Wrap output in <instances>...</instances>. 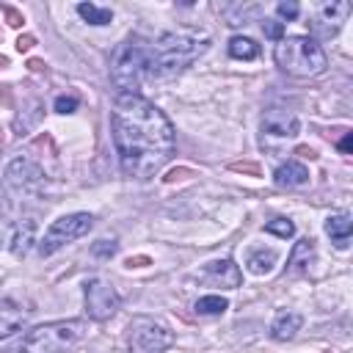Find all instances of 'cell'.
Wrapping results in <instances>:
<instances>
[{"label":"cell","instance_id":"obj_10","mask_svg":"<svg viewBox=\"0 0 353 353\" xmlns=\"http://www.w3.org/2000/svg\"><path fill=\"white\" fill-rule=\"evenodd\" d=\"M301 132V119L290 108H268L262 113V141H292Z\"/></svg>","mask_w":353,"mask_h":353},{"label":"cell","instance_id":"obj_2","mask_svg":"<svg viewBox=\"0 0 353 353\" xmlns=\"http://www.w3.org/2000/svg\"><path fill=\"white\" fill-rule=\"evenodd\" d=\"M210 47V36L193 33V30H168L154 44H149V66L146 77L165 80L179 72H185L199 55H204Z\"/></svg>","mask_w":353,"mask_h":353},{"label":"cell","instance_id":"obj_26","mask_svg":"<svg viewBox=\"0 0 353 353\" xmlns=\"http://www.w3.org/2000/svg\"><path fill=\"white\" fill-rule=\"evenodd\" d=\"M276 14H279L281 19H287V22H292V19H298V17H301V6H298V3H292V0L279 3V6H276Z\"/></svg>","mask_w":353,"mask_h":353},{"label":"cell","instance_id":"obj_16","mask_svg":"<svg viewBox=\"0 0 353 353\" xmlns=\"http://www.w3.org/2000/svg\"><path fill=\"white\" fill-rule=\"evenodd\" d=\"M25 323V309L14 301H6L0 298V339L11 336L14 331H19Z\"/></svg>","mask_w":353,"mask_h":353},{"label":"cell","instance_id":"obj_18","mask_svg":"<svg viewBox=\"0 0 353 353\" xmlns=\"http://www.w3.org/2000/svg\"><path fill=\"white\" fill-rule=\"evenodd\" d=\"M312 256H314V240L312 237H303L295 243L290 259H287V270L290 273H306L309 265H312Z\"/></svg>","mask_w":353,"mask_h":353},{"label":"cell","instance_id":"obj_1","mask_svg":"<svg viewBox=\"0 0 353 353\" xmlns=\"http://www.w3.org/2000/svg\"><path fill=\"white\" fill-rule=\"evenodd\" d=\"M113 146L119 165L132 179L154 176L174 154V124L141 94H119L110 113Z\"/></svg>","mask_w":353,"mask_h":353},{"label":"cell","instance_id":"obj_31","mask_svg":"<svg viewBox=\"0 0 353 353\" xmlns=\"http://www.w3.org/2000/svg\"><path fill=\"white\" fill-rule=\"evenodd\" d=\"M232 171H248V174H259L256 163H232Z\"/></svg>","mask_w":353,"mask_h":353},{"label":"cell","instance_id":"obj_4","mask_svg":"<svg viewBox=\"0 0 353 353\" xmlns=\"http://www.w3.org/2000/svg\"><path fill=\"white\" fill-rule=\"evenodd\" d=\"M85 334L83 320H55L25 334L19 353H69Z\"/></svg>","mask_w":353,"mask_h":353},{"label":"cell","instance_id":"obj_6","mask_svg":"<svg viewBox=\"0 0 353 353\" xmlns=\"http://www.w3.org/2000/svg\"><path fill=\"white\" fill-rule=\"evenodd\" d=\"M127 345L130 353H163L174 345V331L154 317H132L127 325Z\"/></svg>","mask_w":353,"mask_h":353},{"label":"cell","instance_id":"obj_29","mask_svg":"<svg viewBox=\"0 0 353 353\" xmlns=\"http://www.w3.org/2000/svg\"><path fill=\"white\" fill-rule=\"evenodd\" d=\"M336 149H339L342 154H350V149H353V132H345V138L336 143Z\"/></svg>","mask_w":353,"mask_h":353},{"label":"cell","instance_id":"obj_20","mask_svg":"<svg viewBox=\"0 0 353 353\" xmlns=\"http://www.w3.org/2000/svg\"><path fill=\"white\" fill-rule=\"evenodd\" d=\"M229 55L237 61H254L259 55V44L251 36H232L229 39Z\"/></svg>","mask_w":353,"mask_h":353},{"label":"cell","instance_id":"obj_5","mask_svg":"<svg viewBox=\"0 0 353 353\" xmlns=\"http://www.w3.org/2000/svg\"><path fill=\"white\" fill-rule=\"evenodd\" d=\"M146 66H149V44L130 39L124 41L110 63V80L119 88V94H138L143 77H146Z\"/></svg>","mask_w":353,"mask_h":353},{"label":"cell","instance_id":"obj_23","mask_svg":"<svg viewBox=\"0 0 353 353\" xmlns=\"http://www.w3.org/2000/svg\"><path fill=\"white\" fill-rule=\"evenodd\" d=\"M265 232H268V234H276V237H281V240H287V237L295 234V223H292L290 218H273V221L265 223Z\"/></svg>","mask_w":353,"mask_h":353},{"label":"cell","instance_id":"obj_22","mask_svg":"<svg viewBox=\"0 0 353 353\" xmlns=\"http://www.w3.org/2000/svg\"><path fill=\"white\" fill-rule=\"evenodd\" d=\"M196 314H204V317H218V314H223L226 309H229V301L223 298V295H201L199 301H196Z\"/></svg>","mask_w":353,"mask_h":353},{"label":"cell","instance_id":"obj_19","mask_svg":"<svg viewBox=\"0 0 353 353\" xmlns=\"http://www.w3.org/2000/svg\"><path fill=\"white\" fill-rule=\"evenodd\" d=\"M276 262H279V254L273 251V248H256V251H251L248 254V270L251 273H256V276H265V273H270L273 268H276Z\"/></svg>","mask_w":353,"mask_h":353},{"label":"cell","instance_id":"obj_34","mask_svg":"<svg viewBox=\"0 0 353 353\" xmlns=\"http://www.w3.org/2000/svg\"><path fill=\"white\" fill-rule=\"evenodd\" d=\"M6 63H8V61H6V55H0V66H6Z\"/></svg>","mask_w":353,"mask_h":353},{"label":"cell","instance_id":"obj_21","mask_svg":"<svg viewBox=\"0 0 353 353\" xmlns=\"http://www.w3.org/2000/svg\"><path fill=\"white\" fill-rule=\"evenodd\" d=\"M77 14L88 25H110V19H113V11L105 6H97V3H77Z\"/></svg>","mask_w":353,"mask_h":353},{"label":"cell","instance_id":"obj_27","mask_svg":"<svg viewBox=\"0 0 353 353\" xmlns=\"http://www.w3.org/2000/svg\"><path fill=\"white\" fill-rule=\"evenodd\" d=\"M262 30H265V36L268 39H284V22H279V19H265L262 22Z\"/></svg>","mask_w":353,"mask_h":353},{"label":"cell","instance_id":"obj_30","mask_svg":"<svg viewBox=\"0 0 353 353\" xmlns=\"http://www.w3.org/2000/svg\"><path fill=\"white\" fill-rule=\"evenodd\" d=\"M33 44H36L33 36H19V39H17V50H19V52H28Z\"/></svg>","mask_w":353,"mask_h":353},{"label":"cell","instance_id":"obj_25","mask_svg":"<svg viewBox=\"0 0 353 353\" xmlns=\"http://www.w3.org/2000/svg\"><path fill=\"white\" fill-rule=\"evenodd\" d=\"M77 97H72V94H61V97H55V102H52V108L58 110V113H74L77 110Z\"/></svg>","mask_w":353,"mask_h":353},{"label":"cell","instance_id":"obj_17","mask_svg":"<svg viewBox=\"0 0 353 353\" xmlns=\"http://www.w3.org/2000/svg\"><path fill=\"white\" fill-rule=\"evenodd\" d=\"M325 234L339 245L345 248L350 243V234H353V221L347 212H336V215H328L325 218Z\"/></svg>","mask_w":353,"mask_h":353},{"label":"cell","instance_id":"obj_9","mask_svg":"<svg viewBox=\"0 0 353 353\" xmlns=\"http://www.w3.org/2000/svg\"><path fill=\"white\" fill-rule=\"evenodd\" d=\"M350 11H353V6H350L347 0H331V3L317 6L314 17H312V33H314L312 39L317 41V39H331V36H336L339 28L347 22Z\"/></svg>","mask_w":353,"mask_h":353},{"label":"cell","instance_id":"obj_28","mask_svg":"<svg viewBox=\"0 0 353 353\" xmlns=\"http://www.w3.org/2000/svg\"><path fill=\"white\" fill-rule=\"evenodd\" d=\"M3 14H6V19H8V25H11V28H19V25L25 22V17H22L17 8H3Z\"/></svg>","mask_w":353,"mask_h":353},{"label":"cell","instance_id":"obj_7","mask_svg":"<svg viewBox=\"0 0 353 353\" xmlns=\"http://www.w3.org/2000/svg\"><path fill=\"white\" fill-rule=\"evenodd\" d=\"M94 229V215L88 212H69L61 215L58 221H52L44 232V237L39 240V254L41 256H52L58 248H63L66 243L80 240L83 234H88Z\"/></svg>","mask_w":353,"mask_h":353},{"label":"cell","instance_id":"obj_14","mask_svg":"<svg viewBox=\"0 0 353 353\" xmlns=\"http://www.w3.org/2000/svg\"><path fill=\"white\" fill-rule=\"evenodd\" d=\"M36 221L33 218H25V221H19L17 226H14V232H11V243H8V248H11V254L14 256H25L30 248H33V243H36Z\"/></svg>","mask_w":353,"mask_h":353},{"label":"cell","instance_id":"obj_32","mask_svg":"<svg viewBox=\"0 0 353 353\" xmlns=\"http://www.w3.org/2000/svg\"><path fill=\"white\" fill-rule=\"evenodd\" d=\"M143 265H149V256H130L127 259V268H143Z\"/></svg>","mask_w":353,"mask_h":353},{"label":"cell","instance_id":"obj_12","mask_svg":"<svg viewBox=\"0 0 353 353\" xmlns=\"http://www.w3.org/2000/svg\"><path fill=\"white\" fill-rule=\"evenodd\" d=\"M201 279H207V281H212V284H221V287H226V290H234V287H240L243 273H240V268H237L232 259H212V262L204 265Z\"/></svg>","mask_w":353,"mask_h":353},{"label":"cell","instance_id":"obj_24","mask_svg":"<svg viewBox=\"0 0 353 353\" xmlns=\"http://www.w3.org/2000/svg\"><path fill=\"white\" fill-rule=\"evenodd\" d=\"M116 240H97L94 245H91V254L94 256H99V259H110L113 254H116Z\"/></svg>","mask_w":353,"mask_h":353},{"label":"cell","instance_id":"obj_8","mask_svg":"<svg viewBox=\"0 0 353 353\" xmlns=\"http://www.w3.org/2000/svg\"><path fill=\"white\" fill-rule=\"evenodd\" d=\"M83 298H85V314L97 323L110 320L121 306V298H119L116 287L105 279H88L85 287H83Z\"/></svg>","mask_w":353,"mask_h":353},{"label":"cell","instance_id":"obj_11","mask_svg":"<svg viewBox=\"0 0 353 353\" xmlns=\"http://www.w3.org/2000/svg\"><path fill=\"white\" fill-rule=\"evenodd\" d=\"M6 176H8V185L17 188L19 193H39L44 185H47V174L41 165L25 160V157H17L8 168H6Z\"/></svg>","mask_w":353,"mask_h":353},{"label":"cell","instance_id":"obj_13","mask_svg":"<svg viewBox=\"0 0 353 353\" xmlns=\"http://www.w3.org/2000/svg\"><path fill=\"white\" fill-rule=\"evenodd\" d=\"M309 176H312L309 168L303 163H298V160H287L273 171V182L279 188H301V185L309 182Z\"/></svg>","mask_w":353,"mask_h":353},{"label":"cell","instance_id":"obj_15","mask_svg":"<svg viewBox=\"0 0 353 353\" xmlns=\"http://www.w3.org/2000/svg\"><path fill=\"white\" fill-rule=\"evenodd\" d=\"M301 325H303V317L298 312H279L270 323V336L279 342H287L301 331Z\"/></svg>","mask_w":353,"mask_h":353},{"label":"cell","instance_id":"obj_3","mask_svg":"<svg viewBox=\"0 0 353 353\" xmlns=\"http://www.w3.org/2000/svg\"><path fill=\"white\" fill-rule=\"evenodd\" d=\"M273 61L281 72L292 77H317L325 72L328 61L323 47L312 36H284L273 47Z\"/></svg>","mask_w":353,"mask_h":353},{"label":"cell","instance_id":"obj_33","mask_svg":"<svg viewBox=\"0 0 353 353\" xmlns=\"http://www.w3.org/2000/svg\"><path fill=\"white\" fill-rule=\"evenodd\" d=\"M298 154H301V157H309V160H312V157H317V152H314V149H309V146H301V149H298Z\"/></svg>","mask_w":353,"mask_h":353}]
</instances>
